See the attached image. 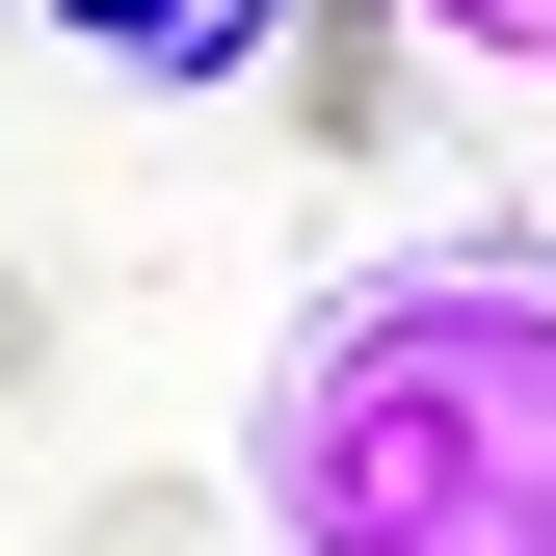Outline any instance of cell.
<instances>
[{
    "mask_svg": "<svg viewBox=\"0 0 556 556\" xmlns=\"http://www.w3.org/2000/svg\"><path fill=\"white\" fill-rule=\"evenodd\" d=\"M239 556H556V239H371L239 397Z\"/></svg>",
    "mask_w": 556,
    "mask_h": 556,
    "instance_id": "6da1fadb",
    "label": "cell"
},
{
    "mask_svg": "<svg viewBox=\"0 0 556 556\" xmlns=\"http://www.w3.org/2000/svg\"><path fill=\"white\" fill-rule=\"evenodd\" d=\"M0 27H53L80 80H132V106H213V80H265L292 53V0H0Z\"/></svg>",
    "mask_w": 556,
    "mask_h": 556,
    "instance_id": "7a4b0ae2",
    "label": "cell"
},
{
    "mask_svg": "<svg viewBox=\"0 0 556 556\" xmlns=\"http://www.w3.org/2000/svg\"><path fill=\"white\" fill-rule=\"evenodd\" d=\"M53 556H239V504H213V477H80Z\"/></svg>",
    "mask_w": 556,
    "mask_h": 556,
    "instance_id": "3957f363",
    "label": "cell"
},
{
    "mask_svg": "<svg viewBox=\"0 0 556 556\" xmlns=\"http://www.w3.org/2000/svg\"><path fill=\"white\" fill-rule=\"evenodd\" d=\"M425 53H477V80H556V0H397Z\"/></svg>",
    "mask_w": 556,
    "mask_h": 556,
    "instance_id": "277c9868",
    "label": "cell"
},
{
    "mask_svg": "<svg viewBox=\"0 0 556 556\" xmlns=\"http://www.w3.org/2000/svg\"><path fill=\"white\" fill-rule=\"evenodd\" d=\"M0 397H53V265H0Z\"/></svg>",
    "mask_w": 556,
    "mask_h": 556,
    "instance_id": "5b68a950",
    "label": "cell"
}]
</instances>
